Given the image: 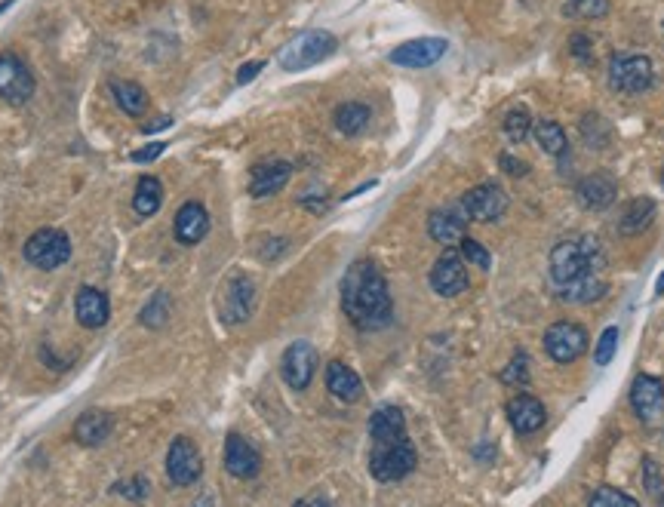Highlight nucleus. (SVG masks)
Listing matches in <instances>:
<instances>
[{
	"label": "nucleus",
	"instance_id": "aec40b11",
	"mask_svg": "<svg viewBox=\"0 0 664 507\" xmlns=\"http://www.w3.org/2000/svg\"><path fill=\"white\" fill-rule=\"evenodd\" d=\"M74 314H77V323L87 326V329H102L111 317V305H108V295L96 286H80L77 289V299H74Z\"/></svg>",
	"mask_w": 664,
	"mask_h": 507
},
{
	"label": "nucleus",
	"instance_id": "0eeeda50",
	"mask_svg": "<svg viewBox=\"0 0 664 507\" xmlns=\"http://www.w3.org/2000/svg\"><path fill=\"white\" fill-rule=\"evenodd\" d=\"M542 342H545V354L554 363L569 366L588 351V329L581 323H575V320H557L545 329Z\"/></svg>",
	"mask_w": 664,
	"mask_h": 507
},
{
	"label": "nucleus",
	"instance_id": "c03bdc74",
	"mask_svg": "<svg viewBox=\"0 0 664 507\" xmlns=\"http://www.w3.org/2000/svg\"><path fill=\"white\" fill-rule=\"evenodd\" d=\"M262 68H265V62H246V65H243V68L237 71V83H240V87H243V83L256 80Z\"/></svg>",
	"mask_w": 664,
	"mask_h": 507
},
{
	"label": "nucleus",
	"instance_id": "3c124183",
	"mask_svg": "<svg viewBox=\"0 0 664 507\" xmlns=\"http://www.w3.org/2000/svg\"><path fill=\"white\" fill-rule=\"evenodd\" d=\"M661 182H664V166H661Z\"/></svg>",
	"mask_w": 664,
	"mask_h": 507
},
{
	"label": "nucleus",
	"instance_id": "de8ad7c7",
	"mask_svg": "<svg viewBox=\"0 0 664 507\" xmlns=\"http://www.w3.org/2000/svg\"><path fill=\"white\" fill-rule=\"evenodd\" d=\"M299 504H326V498H320V495H314V498H302Z\"/></svg>",
	"mask_w": 664,
	"mask_h": 507
},
{
	"label": "nucleus",
	"instance_id": "a878e982",
	"mask_svg": "<svg viewBox=\"0 0 664 507\" xmlns=\"http://www.w3.org/2000/svg\"><path fill=\"white\" fill-rule=\"evenodd\" d=\"M606 289H609V283H606L603 274H588V277H581V280H575V283L560 286V299H563V302H572V305H591V302H600V299H603Z\"/></svg>",
	"mask_w": 664,
	"mask_h": 507
},
{
	"label": "nucleus",
	"instance_id": "9b49d317",
	"mask_svg": "<svg viewBox=\"0 0 664 507\" xmlns=\"http://www.w3.org/2000/svg\"><path fill=\"white\" fill-rule=\"evenodd\" d=\"M459 206L465 209V216H468L471 222H498V219L508 213V194L498 188V185L486 182V185L471 188V191L462 197Z\"/></svg>",
	"mask_w": 664,
	"mask_h": 507
},
{
	"label": "nucleus",
	"instance_id": "c9c22d12",
	"mask_svg": "<svg viewBox=\"0 0 664 507\" xmlns=\"http://www.w3.org/2000/svg\"><path fill=\"white\" fill-rule=\"evenodd\" d=\"M166 311H170V299H166V292H157L154 299L142 308V323L148 329H160L166 323V317H170Z\"/></svg>",
	"mask_w": 664,
	"mask_h": 507
},
{
	"label": "nucleus",
	"instance_id": "09e8293b",
	"mask_svg": "<svg viewBox=\"0 0 664 507\" xmlns=\"http://www.w3.org/2000/svg\"><path fill=\"white\" fill-rule=\"evenodd\" d=\"M655 292H658V295H661V292H664V274H661V277H658V283H655Z\"/></svg>",
	"mask_w": 664,
	"mask_h": 507
},
{
	"label": "nucleus",
	"instance_id": "2f4dec72",
	"mask_svg": "<svg viewBox=\"0 0 664 507\" xmlns=\"http://www.w3.org/2000/svg\"><path fill=\"white\" fill-rule=\"evenodd\" d=\"M609 0H566L563 16L566 19H606L609 16Z\"/></svg>",
	"mask_w": 664,
	"mask_h": 507
},
{
	"label": "nucleus",
	"instance_id": "4be33fe9",
	"mask_svg": "<svg viewBox=\"0 0 664 507\" xmlns=\"http://www.w3.org/2000/svg\"><path fill=\"white\" fill-rule=\"evenodd\" d=\"M326 388H329L332 397L342 400V403H357L363 397L360 375L348 363H342V360H332L326 366Z\"/></svg>",
	"mask_w": 664,
	"mask_h": 507
},
{
	"label": "nucleus",
	"instance_id": "2eb2a0df",
	"mask_svg": "<svg viewBox=\"0 0 664 507\" xmlns=\"http://www.w3.org/2000/svg\"><path fill=\"white\" fill-rule=\"evenodd\" d=\"M505 412H508L511 428H514L520 437H529V434H535V431H542L545 421H548L545 403L538 400V397H532V394H517V397H511L508 406H505Z\"/></svg>",
	"mask_w": 664,
	"mask_h": 507
},
{
	"label": "nucleus",
	"instance_id": "20e7f679",
	"mask_svg": "<svg viewBox=\"0 0 664 507\" xmlns=\"http://www.w3.org/2000/svg\"><path fill=\"white\" fill-rule=\"evenodd\" d=\"M336 50H339L336 34H329L323 28H311V31H302L299 37L289 40V44L280 50L277 62H280L283 71H305V68L320 65L323 59H329Z\"/></svg>",
	"mask_w": 664,
	"mask_h": 507
},
{
	"label": "nucleus",
	"instance_id": "603ef678",
	"mask_svg": "<svg viewBox=\"0 0 664 507\" xmlns=\"http://www.w3.org/2000/svg\"><path fill=\"white\" fill-rule=\"evenodd\" d=\"M661 28H664V22H661Z\"/></svg>",
	"mask_w": 664,
	"mask_h": 507
},
{
	"label": "nucleus",
	"instance_id": "4c0bfd02",
	"mask_svg": "<svg viewBox=\"0 0 664 507\" xmlns=\"http://www.w3.org/2000/svg\"><path fill=\"white\" fill-rule=\"evenodd\" d=\"M462 259H465V262H471V265H477L480 271H489V265H492L489 249H486V246H480V243H477V240H471V237H462Z\"/></svg>",
	"mask_w": 664,
	"mask_h": 507
},
{
	"label": "nucleus",
	"instance_id": "393cba45",
	"mask_svg": "<svg viewBox=\"0 0 664 507\" xmlns=\"http://www.w3.org/2000/svg\"><path fill=\"white\" fill-rule=\"evenodd\" d=\"M655 213H658V206H655L652 197H634L625 209H621V216H618V231H621V234H628V237L643 234V231L655 222Z\"/></svg>",
	"mask_w": 664,
	"mask_h": 507
},
{
	"label": "nucleus",
	"instance_id": "37998d69",
	"mask_svg": "<svg viewBox=\"0 0 664 507\" xmlns=\"http://www.w3.org/2000/svg\"><path fill=\"white\" fill-rule=\"evenodd\" d=\"M498 160H502V169H505L508 176H526V163H523V160H517V157H511V154H502Z\"/></svg>",
	"mask_w": 664,
	"mask_h": 507
},
{
	"label": "nucleus",
	"instance_id": "412c9836",
	"mask_svg": "<svg viewBox=\"0 0 664 507\" xmlns=\"http://www.w3.org/2000/svg\"><path fill=\"white\" fill-rule=\"evenodd\" d=\"M289 176H293V163H286V160L259 163V166H253V173H249V194L271 197L289 182Z\"/></svg>",
	"mask_w": 664,
	"mask_h": 507
},
{
	"label": "nucleus",
	"instance_id": "8fccbe9b",
	"mask_svg": "<svg viewBox=\"0 0 664 507\" xmlns=\"http://www.w3.org/2000/svg\"><path fill=\"white\" fill-rule=\"evenodd\" d=\"M10 7H13V0H4V4H0V13H4V10H10Z\"/></svg>",
	"mask_w": 664,
	"mask_h": 507
},
{
	"label": "nucleus",
	"instance_id": "e433bc0d",
	"mask_svg": "<svg viewBox=\"0 0 664 507\" xmlns=\"http://www.w3.org/2000/svg\"><path fill=\"white\" fill-rule=\"evenodd\" d=\"M618 338H621L618 326L603 329V335L597 338V348H594V363H597V366H609V363H612V357H615V351H618Z\"/></svg>",
	"mask_w": 664,
	"mask_h": 507
},
{
	"label": "nucleus",
	"instance_id": "7c9ffc66",
	"mask_svg": "<svg viewBox=\"0 0 664 507\" xmlns=\"http://www.w3.org/2000/svg\"><path fill=\"white\" fill-rule=\"evenodd\" d=\"M406 431V415L397 406H379L369 418V437H388Z\"/></svg>",
	"mask_w": 664,
	"mask_h": 507
},
{
	"label": "nucleus",
	"instance_id": "f704fd0d",
	"mask_svg": "<svg viewBox=\"0 0 664 507\" xmlns=\"http://www.w3.org/2000/svg\"><path fill=\"white\" fill-rule=\"evenodd\" d=\"M591 507H637L640 501L628 492L621 489H612V486H600L591 498H588Z\"/></svg>",
	"mask_w": 664,
	"mask_h": 507
},
{
	"label": "nucleus",
	"instance_id": "f3484780",
	"mask_svg": "<svg viewBox=\"0 0 664 507\" xmlns=\"http://www.w3.org/2000/svg\"><path fill=\"white\" fill-rule=\"evenodd\" d=\"M631 409L637 412L640 421H655L658 412L664 409V385L655 375H637L631 385Z\"/></svg>",
	"mask_w": 664,
	"mask_h": 507
},
{
	"label": "nucleus",
	"instance_id": "bb28decb",
	"mask_svg": "<svg viewBox=\"0 0 664 507\" xmlns=\"http://www.w3.org/2000/svg\"><path fill=\"white\" fill-rule=\"evenodd\" d=\"M111 90H114L117 105L127 111L130 117H142V114L148 111V93L139 87V83H133V80H114Z\"/></svg>",
	"mask_w": 664,
	"mask_h": 507
},
{
	"label": "nucleus",
	"instance_id": "6ab92c4d",
	"mask_svg": "<svg viewBox=\"0 0 664 507\" xmlns=\"http://www.w3.org/2000/svg\"><path fill=\"white\" fill-rule=\"evenodd\" d=\"M575 197H578L581 206L591 209V213H603V209H609L615 203L618 185L606 173H591L575 185Z\"/></svg>",
	"mask_w": 664,
	"mask_h": 507
},
{
	"label": "nucleus",
	"instance_id": "5701e85b",
	"mask_svg": "<svg viewBox=\"0 0 664 507\" xmlns=\"http://www.w3.org/2000/svg\"><path fill=\"white\" fill-rule=\"evenodd\" d=\"M206 231H210V213L203 209V203L197 200L185 203L176 213V240L185 246H194L206 237Z\"/></svg>",
	"mask_w": 664,
	"mask_h": 507
},
{
	"label": "nucleus",
	"instance_id": "473e14b6",
	"mask_svg": "<svg viewBox=\"0 0 664 507\" xmlns=\"http://www.w3.org/2000/svg\"><path fill=\"white\" fill-rule=\"evenodd\" d=\"M581 136H585L591 148H606L612 142V126L600 114H585V120H581Z\"/></svg>",
	"mask_w": 664,
	"mask_h": 507
},
{
	"label": "nucleus",
	"instance_id": "a211bd4d",
	"mask_svg": "<svg viewBox=\"0 0 664 507\" xmlns=\"http://www.w3.org/2000/svg\"><path fill=\"white\" fill-rule=\"evenodd\" d=\"M468 216L462 206H449V209H434L431 219H428V234L431 240L443 243V246H455L462 243L465 231H468Z\"/></svg>",
	"mask_w": 664,
	"mask_h": 507
},
{
	"label": "nucleus",
	"instance_id": "f257e3e1",
	"mask_svg": "<svg viewBox=\"0 0 664 507\" xmlns=\"http://www.w3.org/2000/svg\"><path fill=\"white\" fill-rule=\"evenodd\" d=\"M342 308L360 332H376L391 323V292L376 262L360 259L348 268L342 280Z\"/></svg>",
	"mask_w": 664,
	"mask_h": 507
},
{
	"label": "nucleus",
	"instance_id": "ea45409f",
	"mask_svg": "<svg viewBox=\"0 0 664 507\" xmlns=\"http://www.w3.org/2000/svg\"><path fill=\"white\" fill-rule=\"evenodd\" d=\"M569 50H572V56L578 62H591L594 59V44H591V37H585V34H572L569 37Z\"/></svg>",
	"mask_w": 664,
	"mask_h": 507
},
{
	"label": "nucleus",
	"instance_id": "9d476101",
	"mask_svg": "<svg viewBox=\"0 0 664 507\" xmlns=\"http://www.w3.org/2000/svg\"><path fill=\"white\" fill-rule=\"evenodd\" d=\"M31 96H34L31 68L13 53H0V99L10 105H25Z\"/></svg>",
	"mask_w": 664,
	"mask_h": 507
},
{
	"label": "nucleus",
	"instance_id": "49530a36",
	"mask_svg": "<svg viewBox=\"0 0 664 507\" xmlns=\"http://www.w3.org/2000/svg\"><path fill=\"white\" fill-rule=\"evenodd\" d=\"M166 126H173V117H160V120L148 123V126H145V133H157V130H166Z\"/></svg>",
	"mask_w": 664,
	"mask_h": 507
},
{
	"label": "nucleus",
	"instance_id": "cd10ccee",
	"mask_svg": "<svg viewBox=\"0 0 664 507\" xmlns=\"http://www.w3.org/2000/svg\"><path fill=\"white\" fill-rule=\"evenodd\" d=\"M532 136H535L538 148H542L545 154H551V157H560L569 148V139H566L563 126L557 120H538L532 126Z\"/></svg>",
	"mask_w": 664,
	"mask_h": 507
},
{
	"label": "nucleus",
	"instance_id": "79ce46f5",
	"mask_svg": "<svg viewBox=\"0 0 664 507\" xmlns=\"http://www.w3.org/2000/svg\"><path fill=\"white\" fill-rule=\"evenodd\" d=\"M643 480H646V489H649V492H658V489L664 486L655 458H643Z\"/></svg>",
	"mask_w": 664,
	"mask_h": 507
},
{
	"label": "nucleus",
	"instance_id": "1a4fd4ad",
	"mask_svg": "<svg viewBox=\"0 0 664 507\" xmlns=\"http://www.w3.org/2000/svg\"><path fill=\"white\" fill-rule=\"evenodd\" d=\"M203 474V455L194 440L176 437L166 452V477L173 486H194Z\"/></svg>",
	"mask_w": 664,
	"mask_h": 507
},
{
	"label": "nucleus",
	"instance_id": "6e6552de",
	"mask_svg": "<svg viewBox=\"0 0 664 507\" xmlns=\"http://www.w3.org/2000/svg\"><path fill=\"white\" fill-rule=\"evenodd\" d=\"M317 363H320L317 348H314L311 342H305V338H299V342L289 345V348L283 351V357H280V375H283V382L293 388V391H305V388L311 385L314 372H317Z\"/></svg>",
	"mask_w": 664,
	"mask_h": 507
},
{
	"label": "nucleus",
	"instance_id": "dca6fc26",
	"mask_svg": "<svg viewBox=\"0 0 664 507\" xmlns=\"http://www.w3.org/2000/svg\"><path fill=\"white\" fill-rule=\"evenodd\" d=\"M225 471L234 480H253L262 471V455L256 452V446L243 440L240 434H228L225 440Z\"/></svg>",
	"mask_w": 664,
	"mask_h": 507
},
{
	"label": "nucleus",
	"instance_id": "39448f33",
	"mask_svg": "<svg viewBox=\"0 0 664 507\" xmlns=\"http://www.w3.org/2000/svg\"><path fill=\"white\" fill-rule=\"evenodd\" d=\"M606 80L615 93H625V96H640L646 90H652L655 83V65L649 56L643 53H615L609 59V68H606Z\"/></svg>",
	"mask_w": 664,
	"mask_h": 507
},
{
	"label": "nucleus",
	"instance_id": "f8f14e48",
	"mask_svg": "<svg viewBox=\"0 0 664 507\" xmlns=\"http://www.w3.org/2000/svg\"><path fill=\"white\" fill-rule=\"evenodd\" d=\"M431 289L443 295V299H455V295H462L468 289V265L462 259V252L446 246V252L431 268Z\"/></svg>",
	"mask_w": 664,
	"mask_h": 507
},
{
	"label": "nucleus",
	"instance_id": "4468645a",
	"mask_svg": "<svg viewBox=\"0 0 664 507\" xmlns=\"http://www.w3.org/2000/svg\"><path fill=\"white\" fill-rule=\"evenodd\" d=\"M449 44L443 37H415V40H406L397 50H391V65H400V68H431L434 62H440L446 56Z\"/></svg>",
	"mask_w": 664,
	"mask_h": 507
},
{
	"label": "nucleus",
	"instance_id": "72a5a7b5",
	"mask_svg": "<svg viewBox=\"0 0 664 507\" xmlns=\"http://www.w3.org/2000/svg\"><path fill=\"white\" fill-rule=\"evenodd\" d=\"M532 133V114L526 105H517L505 114V136L511 142H523Z\"/></svg>",
	"mask_w": 664,
	"mask_h": 507
},
{
	"label": "nucleus",
	"instance_id": "c85d7f7f",
	"mask_svg": "<svg viewBox=\"0 0 664 507\" xmlns=\"http://www.w3.org/2000/svg\"><path fill=\"white\" fill-rule=\"evenodd\" d=\"M160 200H163V185H160V179H154V176H142L139 185H136V194H133V209H136V216H142V219L154 216L157 209H160Z\"/></svg>",
	"mask_w": 664,
	"mask_h": 507
},
{
	"label": "nucleus",
	"instance_id": "58836bf2",
	"mask_svg": "<svg viewBox=\"0 0 664 507\" xmlns=\"http://www.w3.org/2000/svg\"><path fill=\"white\" fill-rule=\"evenodd\" d=\"M502 382H505V385H526V382H529L526 354H517V357L511 360V366L502 372Z\"/></svg>",
	"mask_w": 664,
	"mask_h": 507
},
{
	"label": "nucleus",
	"instance_id": "7ed1b4c3",
	"mask_svg": "<svg viewBox=\"0 0 664 507\" xmlns=\"http://www.w3.org/2000/svg\"><path fill=\"white\" fill-rule=\"evenodd\" d=\"M415 446L412 440L403 434H388V437H372V449H369V474L379 483H400L403 477H409L415 471Z\"/></svg>",
	"mask_w": 664,
	"mask_h": 507
},
{
	"label": "nucleus",
	"instance_id": "c756f323",
	"mask_svg": "<svg viewBox=\"0 0 664 507\" xmlns=\"http://www.w3.org/2000/svg\"><path fill=\"white\" fill-rule=\"evenodd\" d=\"M369 117H372V111L363 102H345L336 108V126L345 136H360L369 126Z\"/></svg>",
	"mask_w": 664,
	"mask_h": 507
},
{
	"label": "nucleus",
	"instance_id": "a18cd8bd",
	"mask_svg": "<svg viewBox=\"0 0 664 507\" xmlns=\"http://www.w3.org/2000/svg\"><path fill=\"white\" fill-rule=\"evenodd\" d=\"M145 486H148L145 480H130V483H120V486H117V492L130 495V498H145V492H148Z\"/></svg>",
	"mask_w": 664,
	"mask_h": 507
},
{
	"label": "nucleus",
	"instance_id": "b1692460",
	"mask_svg": "<svg viewBox=\"0 0 664 507\" xmlns=\"http://www.w3.org/2000/svg\"><path fill=\"white\" fill-rule=\"evenodd\" d=\"M111 428H114V418L108 412L90 409L74 421V440L80 446H102L111 437Z\"/></svg>",
	"mask_w": 664,
	"mask_h": 507
},
{
	"label": "nucleus",
	"instance_id": "ddd939ff",
	"mask_svg": "<svg viewBox=\"0 0 664 507\" xmlns=\"http://www.w3.org/2000/svg\"><path fill=\"white\" fill-rule=\"evenodd\" d=\"M253 302H256V283L243 274H234L222 289V302H219L222 320L228 326L246 323L249 314H253Z\"/></svg>",
	"mask_w": 664,
	"mask_h": 507
},
{
	"label": "nucleus",
	"instance_id": "423d86ee",
	"mask_svg": "<svg viewBox=\"0 0 664 507\" xmlns=\"http://www.w3.org/2000/svg\"><path fill=\"white\" fill-rule=\"evenodd\" d=\"M25 259L40 271H56L71 259V240L59 228H40L25 240Z\"/></svg>",
	"mask_w": 664,
	"mask_h": 507
},
{
	"label": "nucleus",
	"instance_id": "a19ab883",
	"mask_svg": "<svg viewBox=\"0 0 664 507\" xmlns=\"http://www.w3.org/2000/svg\"><path fill=\"white\" fill-rule=\"evenodd\" d=\"M163 151H166V142H148V145H142L139 151H133L130 160H136V163H151V160H157Z\"/></svg>",
	"mask_w": 664,
	"mask_h": 507
},
{
	"label": "nucleus",
	"instance_id": "f03ea898",
	"mask_svg": "<svg viewBox=\"0 0 664 507\" xmlns=\"http://www.w3.org/2000/svg\"><path fill=\"white\" fill-rule=\"evenodd\" d=\"M603 271H606V252L594 234L563 240L551 249V280L557 286L575 283L588 274H603Z\"/></svg>",
	"mask_w": 664,
	"mask_h": 507
}]
</instances>
